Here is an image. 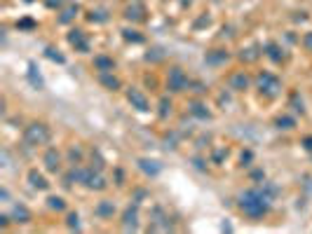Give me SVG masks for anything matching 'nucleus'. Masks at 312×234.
<instances>
[{
  "mask_svg": "<svg viewBox=\"0 0 312 234\" xmlns=\"http://www.w3.org/2000/svg\"><path fill=\"white\" fill-rule=\"evenodd\" d=\"M146 194H148V192H146V190H136V192H134V199H132V201H136V204H141V199H143V197H146Z\"/></svg>",
  "mask_w": 312,
  "mask_h": 234,
  "instance_id": "79ce46f5",
  "label": "nucleus"
},
{
  "mask_svg": "<svg viewBox=\"0 0 312 234\" xmlns=\"http://www.w3.org/2000/svg\"><path fill=\"white\" fill-rule=\"evenodd\" d=\"M225 157H228V150H223V147H218L216 152L211 154V160H214V164H221V162H223Z\"/></svg>",
  "mask_w": 312,
  "mask_h": 234,
  "instance_id": "f704fd0d",
  "label": "nucleus"
},
{
  "mask_svg": "<svg viewBox=\"0 0 312 234\" xmlns=\"http://www.w3.org/2000/svg\"><path fill=\"white\" fill-rule=\"evenodd\" d=\"M78 14H80V5L71 3V5L64 7L61 12H59V24H71V21H73Z\"/></svg>",
  "mask_w": 312,
  "mask_h": 234,
  "instance_id": "aec40b11",
  "label": "nucleus"
},
{
  "mask_svg": "<svg viewBox=\"0 0 312 234\" xmlns=\"http://www.w3.org/2000/svg\"><path fill=\"white\" fill-rule=\"evenodd\" d=\"M82 185L89 187V190L101 192V190H106V187H108V183H106V178H103L101 171H96V169L89 167L87 171H85V181H82Z\"/></svg>",
  "mask_w": 312,
  "mask_h": 234,
  "instance_id": "20e7f679",
  "label": "nucleus"
},
{
  "mask_svg": "<svg viewBox=\"0 0 312 234\" xmlns=\"http://www.w3.org/2000/svg\"><path fill=\"white\" fill-rule=\"evenodd\" d=\"M228 59H230L228 49H211V52L204 54V61H207L209 66H223Z\"/></svg>",
  "mask_w": 312,
  "mask_h": 234,
  "instance_id": "9b49d317",
  "label": "nucleus"
},
{
  "mask_svg": "<svg viewBox=\"0 0 312 234\" xmlns=\"http://www.w3.org/2000/svg\"><path fill=\"white\" fill-rule=\"evenodd\" d=\"M66 227L68 229H78V227H80V215H78V213H68Z\"/></svg>",
  "mask_w": 312,
  "mask_h": 234,
  "instance_id": "2f4dec72",
  "label": "nucleus"
},
{
  "mask_svg": "<svg viewBox=\"0 0 312 234\" xmlns=\"http://www.w3.org/2000/svg\"><path fill=\"white\" fill-rule=\"evenodd\" d=\"M12 220L14 222H31V211L26 206H14L12 208Z\"/></svg>",
  "mask_w": 312,
  "mask_h": 234,
  "instance_id": "393cba45",
  "label": "nucleus"
},
{
  "mask_svg": "<svg viewBox=\"0 0 312 234\" xmlns=\"http://www.w3.org/2000/svg\"><path fill=\"white\" fill-rule=\"evenodd\" d=\"M24 3H33V0H24Z\"/></svg>",
  "mask_w": 312,
  "mask_h": 234,
  "instance_id": "09e8293b",
  "label": "nucleus"
},
{
  "mask_svg": "<svg viewBox=\"0 0 312 234\" xmlns=\"http://www.w3.org/2000/svg\"><path fill=\"white\" fill-rule=\"evenodd\" d=\"M42 164H45V171L56 174V171L61 169V152H59L56 147H47L45 154H42Z\"/></svg>",
  "mask_w": 312,
  "mask_h": 234,
  "instance_id": "423d86ee",
  "label": "nucleus"
},
{
  "mask_svg": "<svg viewBox=\"0 0 312 234\" xmlns=\"http://www.w3.org/2000/svg\"><path fill=\"white\" fill-rule=\"evenodd\" d=\"M251 181L263 183V181H265V171H261V169H256V171H251Z\"/></svg>",
  "mask_w": 312,
  "mask_h": 234,
  "instance_id": "4c0bfd02",
  "label": "nucleus"
},
{
  "mask_svg": "<svg viewBox=\"0 0 312 234\" xmlns=\"http://www.w3.org/2000/svg\"><path fill=\"white\" fill-rule=\"evenodd\" d=\"M300 145H303L305 150H310V152H312V136H305V138L300 140Z\"/></svg>",
  "mask_w": 312,
  "mask_h": 234,
  "instance_id": "37998d69",
  "label": "nucleus"
},
{
  "mask_svg": "<svg viewBox=\"0 0 312 234\" xmlns=\"http://www.w3.org/2000/svg\"><path fill=\"white\" fill-rule=\"evenodd\" d=\"M122 38L127 42H136V45H139V42H143V35L139 33L136 28H122Z\"/></svg>",
  "mask_w": 312,
  "mask_h": 234,
  "instance_id": "a878e982",
  "label": "nucleus"
},
{
  "mask_svg": "<svg viewBox=\"0 0 312 234\" xmlns=\"http://www.w3.org/2000/svg\"><path fill=\"white\" fill-rule=\"evenodd\" d=\"M139 169H141L146 176H157L162 171V164L157 160H139Z\"/></svg>",
  "mask_w": 312,
  "mask_h": 234,
  "instance_id": "6ab92c4d",
  "label": "nucleus"
},
{
  "mask_svg": "<svg viewBox=\"0 0 312 234\" xmlns=\"http://www.w3.org/2000/svg\"><path fill=\"white\" fill-rule=\"evenodd\" d=\"M47 208H52V211H64V208H66V201H64V197L52 194V197H47Z\"/></svg>",
  "mask_w": 312,
  "mask_h": 234,
  "instance_id": "cd10ccee",
  "label": "nucleus"
},
{
  "mask_svg": "<svg viewBox=\"0 0 312 234\" xmlns=\"http://www.w3.org/2000/svg\"><path fill=\"white\" fill-rule=\"evenodd\" d=\"M17 28H19V31H33L35 21L33 19H21V21H17Z\"/></svg>",
  "mask_w": 312,
  "mask_h": 234,
  "instance_id": "473e14b6",
  "label": "nucleus"
},
{
  "mask_svg": "<svg viewBox=\"0 0 312 234\" xmlns=\"http://www.w3.org/2000/svg\"><path fill=\"white\" fill-rule=\"evenodd\" d=\"M291 108H293V113H305V108H303V101H300L298 94H291Z\"/></svg>",
  "mask_w": 312,
  "mask_h": 234,
  "instance_id": "7c9ffc66",
  "label": "nucleus"
},
{
  "mask_svg": "<svg viewBox=\"0 0 312 234\" xmlns=\"http://www.w3.org/2000/svg\"><path fill=\"white\" fill-rule=\"evenodd\" d=\"M99 82H101L108 92H117V89L122 87L120 77H117V75H113V70H110V73H99Z\"/></svg>",
  "mask_w": 312,
  "mask_h": 234,
  "instance_id": "dca6fc26",
  "label": "nucleus"
},
{
  "mask_svg": "<svg viewBox=\"0 0 312 234\" xmlns=\"http://www.w3.org/2000/svg\"><path fill=\"white\" fill-rule=\"evenodd\" d=\"M28 183H31L33 190H42V192L49 190V181L38 171V169H31V171H28Z\"/></svg>",
  "mask_w": 312,
  "mask_h": 234,
  "instance_id": "f8f14e48",
  "label": "nucleus"
},
{
  "mask_svg": "<svg viewBox=\"0 0 312 234\" xmlns=\"http://www.w3.org/2000/svg\"><path fill=\"white\" fill-rule=\"evenodd\" d=\"M188 110H190V115H193V117H197V120H209V117H211L209 108L204 106L202 101H190Z\"/></svg>",
  "mask_w": 312,
  "mask_h": 234,
  "instance_id": "f3484780",
  "label": "nucleus"
},
{
  "mask_svg": "<svg viewBox=\"0 0 312 234\" xmlns=\"http://www.w3.org/2000/svg\"><path fill=\"white\" fill-rule=\"evenodd\" d=\"M256 89L263 96H268V99H275V96H279V92H282V80H279L275 73H268V70H263V73L256 75Z\"/></svg>",
  "mask_w": 312,
  "mask_h": 234,
  "instance_id": "f03ea898",
  "label": "nucleus"
},
{
  "mask_svg": "<svg viewBox=\"0 0 312 234\" xmlns=\"http://www.w3.org/2000/svg\"><path fill=\"white\" fill-rule=\"evenodd\" d=\"M26 77H28V82H31V87H33V89H38V92H42V89H45V80H42V75L38 73V66H35L33 61L28 63Z\"/></svg>",
  "mask_w": 312,
  "mask_h": 234,
  "instance_id": "ddd939ff",
  "label": "nucleus"
},
{
  "mask_svg": "<svg viewBox=\"0 0 312 234\" xmlns=\"http://www.w3.org/2000/svg\"><path fill=\"white\" fill-rule=\"evenodd\" d=\"M87 19L92 21V24H103V21H108V14H106V10H89L87 12Z\"/></svg>",
  "mask_w": 312,
  "mask_h": 234,
  "instance_id": "bb28decb",
  "label": "nucleus"
},
{
  "mask_svg": "<svg viewBox=\"0 0 312 234\" xmlns=\"http://www.w3.org/2000/svg\"><path fill=\"white\" fill-rule=\"evenodd\" d=\"M195 167H197V169H204V162L200 160V157H197V160H195Z\"/></svg>",
  "mask_w": 312,
  "mask_h": 234,
  "instance_id": "de8ad7c7",
  "label": "nucleus"
},
{
  "mask_svg": "<svg viewBox=\"0 0 312 234\" xmlns=\"http://www.w3.org/2000/svg\"><path fill=\"white\" fill-rule=\"evenodd\" d=\"M254 160V152H251V150H244V152H242V157H239V162H242V167H249V162Z\"/></svg>",
  "mask_w": 312,
  "mask_h": 234,
  "instance_id": "e433bc0d",
  "label": "nucleus"
},
{
  "mask_svg": "<svg viewBox=\"0 0 312 234\" xmlns=\"http://www.w3.org/2000/svg\"><path fill=\"white\" fill-rule=\"evenodd\" d=\"M103 157L99 154V150H92V169H96V171H103Z\"/></svg>",
  "mask_w": 312,
  "mask_h": 234,
  "instance_id": "c756f323",
  "label": "nucleus"
},
{
  "mask_svg": "<svg viewBox=\"0 0 312 234\" xmlns=\"http://www.w3.org/2000/svg\"><path fill=\"white\" fill-rule=\"evenodd\" d=\"M7 197H10V194H7V190H5V187H3V190H0V199H3V201H7Z\"/></svg>",
  "mask_w": 312,
  "mask_h": 234,
  "instance_id": "49530a36",
  "label": "nucleus"
},
{
  "mask_svg": "<svg viewBox=\"0 0 312 234\" xmlns=\"http://www.w3.org/2000/svg\"><path fill=\"white\" fill-rule=\"evenodd\" d=\"M263 54L272 63H282V61H284V52H282V47H279L277 42H268V45L263 47Z\"/></svg>",
  "mask_w": 312,
  "mask_h": 234,
  "instance_id": "2eb2a0df",
  "label": "nucleus"
},
{
  "mask_svg": "<svg viewBox=\"0 0 312 234\" xmlns=\"http://www.w3.org/2000/svg\"><path fill=\"white\" fill-rule=\"evenodd\" d=\"M193 87H195L193 89L195 94H207V85H202V82H193Z\"/></svg>",
  "mask_w": 312,
  "mask_h": 234,
  "instance_id": "a19ab883",
  "label": "nucleus"
},
{
  "mask_svg": "<svg viewBox=\"0 0 312 234\" xmlns=\"http://www.w3.org/2000/svg\"><path fill=\"white\" fill-rule=\"evenodd\" d=\"M68 157H71V162H73V164H80V162H82V150H80V147H71Z\"/></svg>",
  "mask_w": 312,
  "mask_h": 234,
  "instance_id": "72a5a7b5",
  "label": "nucleus"
},
{
  "mask_svg": "<svg viewBox=\"0 0 312 234\" xmlns=\"http://www.w3.org/2000/svg\"><path fill=\"white\" fill-rule=\"evenodd\" d=\"M64 3H66V0H47V7H52V10H64Z\"/></svg>",
  "mask_w": 312,
  "mask_h": 234,
  "instance_id": "ea45409f",
  "label": "nucleus"
},
{
  "mask_svg": "<svg viewBox=\"0 0 312 234\" xmlns=\"http://www.w3.org/2000/svg\"><path fill=\"white\" fill-rule=\"evenodd\" d=\"M249 85H251V77L246 75V70H235L228 77V87L232 92H244V89H249Z\"/></svg>",
  "mask_w": 312,
  "mask_h": 234,
  "instance_id": "6e6552de",
  "label": "nucleus"
},
{
  "mask_svg": "<svg viewBox=\"0 0 312 234\" xmlns=\"http://www.w3.org/2000/svg\"><path fill=\"white\" fill-rule=\"evenodd\" d=\"M303 47H305L307 52H312V31H310V33L303 35Z\"/></svg>",
  "mask_w": 312,
  "mask_h": 234,
  "instance_id": "58836bf2",
  "label": "nucleus"
},
{
  "mask_svg": "<svg viewBox=\"0 0 312 234\" xmlns=\"http://www.w3.org/2000/svg\"><path fill=\"white\" fill-rule=\"evenodd\" d=\"M171 108H174L171 99H169V96H162V99H160V103H157V117H160V120H167V117L171 115Z\"/></svg>",
  "mask_w": 312,
  "mask_h": 234,
  "instance_id": "4be33fe9",
  "label": "nucleus"
},
{
  "mask_svg": "<svg viewBox=\"0 0 312 234\" xmlns=\"http://www.w3.org/2000/svg\"><path fill=\"white\" fill-rule=\"evenodd\" d=\"M68 42L78 49V52H89V42L87 38H85V31L82 28H73V31H68Z\"/></svg>",
  "mask_w": 312,
  "mask_h": 234,
  "instance_id": "1a4fd4ad",
  "label": "nucleus"
},
{
  "mask_svg": "<svg viewBox=\"0 0 312 234\" xmlns=\"http://www.w3.org/2000/svg\"><path fill=\"white\" fill-rule=\"evenodd\" d=\"M160 59H162V49H160V47H155L153 52L146 54V61H160Z\"/></svg>",
  "mask_w": 312,
  "mask_h": 234,
  "instance_id": "c9c22d12",
  "label": "nucleus"
},
{
  "mask_svg": "<svg viewBox=\"0 0 312 234\" xmlns=\"http://www.w3.org/2000/svg\"><path fill=\"white\" fill-rule=\"evenodd\" d=\"M115 185H122V181H124V176H122V171H120V169H115Z\"/></svg>",
  "mask_w": 312,
  "mask_h": 234,
  "instance_id": "a18cd8bd",
  "label": "nucleus"
},
{
  "mask_svg": "<svg viewBox=\"0 0 312 234\" xmlns=\"http://www.w3.org/2000/svg\"><path fill=\"white\" fill-rule=\"evenodd\" d=\"M275 127L282 129V131H291V129L296 127V117H291V115H279L277 120H275Z\"/></svg>",
  "mask_w": 312,
  "mask_h": 234,
  "instance_id": "b1692460",
  "label": "nucleus"
},
{
  "mask_svg": "<svg viewBox=\"0 0 312 234\" xmlns=\"http://www.w3.org/2000/svg\"><path fill=\"white\" fill-rule=\"evenodd\" d=\"M45 56L52 59V61H56V63H66L64 54H59V49H54V47H47V49H45Z\"/></svg>",
  "mask_w": 312,
  "mask_h": 234,
  "instance_id": "c85d7f7f",
  "label": "nucleus"
},
{
  "mask_svg": "<svg viewBox=\"0 0 312 234\" xmlns=\"http://www.w3.org/2000/svg\"><path fill=\"white\" fill-rule=\"evenodd\" d=\"M122 229L124 232H136L139 229V204L127 206V211L122 213Z\"/></svg>",
  "mask_w": 312,
  "mask_h": 234,
  "instance_id": "0eeeda50",
  "label": "nucleus"
},
{
  "mask_svg": "<svg viewBox=\"0 0 312 234\" xmlns=\"http://www.w3.org/2000/svg\"><path fill=\"white\" fill-rule=\"evenodd\" d=\"M188 87H190V80L183 68H178V66L169 68V73H167V89L171 94H183Z\"/></svg>",
  "mask_w": 312,
  "mask_h": 234,
  "instance_id": "7ed1b4c3",
  "label": "nucleus"
},
{
  "mask_svg": "<svg viewBox=\"0 0 312 234\" xmlns=\"http://www.w3.org/2000/svg\"><path fill=\"white\" fill-rule=\"evenodd\" d=\"M94 213L99 215V218H113V213H115V204H113V201H108V199L99 201V204H96V208H94Z\"/></svg>",
  "mask_w": 312,
  "mask_h": 234,
  "instance_id": "412c9836",
  "label": "nucleus"
},
{
  "mask_svg": "<svg viewBox=\"0 0 312 234\" xmlns=\"http://www.w3.org/2000/svg\"><path fill=\"white\" fill-rule=\"evenodd\" d=\"M261 47H246V49H242L239 52V59L244 61V63H254V61H258V56H261Z\"/></svg>",
  "mask_w": 312,
  "mask_h": 234,
  "instance_id": "5701e85b",
  "label": "nucleus"
},
{
  "mask_svg": "<svg viewBox=\"0 0 312 234\" xmlns=\"http://www.w3.org/2000/svg\"><path fill=\"white\" fill-rule=\"evenodd\" d=\"M127 101L132 103V108H136V110H139V113H148V110H150V103H148V99H146V94H143L141 89L129 87L127 89Z\"/></svg>",
  "mask_w": 312,
  "mask_h": 234,
  "instance_id": "39448f33",
  "label": "nucleus"
},
{
  "mask_svg": "<svg viewBox=\"0 0 312 234\" xmlns=\"http://www.w3.org/2000/svg\"><path fill=\"white\" fill-rule=\"evenodd\" d=\"M10 220H12V215H0V227H7Z\"/></svg>",
  "mask_w": 312,
  "mask_h": 234,
  "instance_id": "c03bdc74",
  "label": "nucleus"
},
{
  "mask_svg": "<svg viewBox=\"0 0 312 234\" xmlns=\"http://www.w3.org/2000/svg\"><path fill=\"white\" fill-rule=\"evenodd\" d=\"M85 171H87V169H82L80 164H73V169L64 176V185L71 187L73 183H82V181H85Z\"/></svg>",
  "mask_w": 312,
  "mask_h": 234,
  "instance_id": "4468645a",
  "label": "nucleus"
},
{
  "mask_svg": "<svg viewBox=\"0 0 312 234\" xmlns=\"http://www.w3.org/2000/svg\"><path fill=\"white\" fill-rule=\"evenodd\" d=\"M94 68L99 70V73H110V70L115 68V61H113V56L99 54V56H94Z\"/></svg>",
  "mask_w": 312,
  "mask_h": 234,
  "instance_id": "a211bd4d",
  "label": "nucleus"
},
{
  "mask_svg": "<svg viewBox=\"0 0 312 234\" xmlns=\"http://www.w3.org/2000/svg\"><path fill=\"white\" fill-rule=\"evenodd\" d=\"M124 19L127 21H143L146 19V7L141 5V0H132V5L124 7Z\"/></svg>",
  "mask_w": 312,
  "mask_h": 234,
  "instance_id": "9d476101",
  "label": "nucleus"
},
{
  "mask_svg": "<svg viewBox=\"0 0 312 234\" xmlns=\"http://www.w3.org/2000/svg\"><path fill=\"white\" fill-rule=\"evenodd\" d=\"M49 138H52V131L45 122H31L26 129H24V140L26 145H47Z\"/></svg>",
  "mask_w": 312,
  "mask_h": 234,
  "instance_id": "f257e3e1",
  "label": "nucleus"
}]
</instances>
